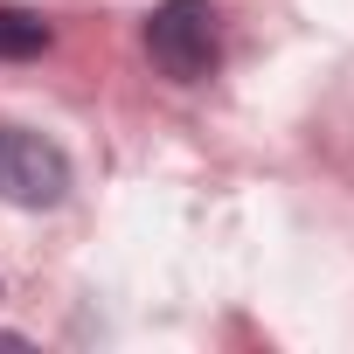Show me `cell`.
<instances>
[{"instance_id":"obj_1","label":"cell","mask_w":354,"mask_h":354,"mask_svg":"<svg viewBox=\"0 0 354 354\" xmlns=\"http://www.w3.org/2000/svg\"><path fill=\"white\" fill-rule=\"evenodd\" d=\"M146 56L160 77L174 84H202L223 56V21L209 0H160L153 21H146Z\"/></svg>"},{"instance_id":"obj_2","label":"cell","mask_w":354,"mask_h":354,"mask_svg":"<svg viewBox=\"0 0 354 354\" xmlns=\"http://www.w3.org/2000/svg\"><path fill=\"white\" fill-rule=\"evenodd\" d=\"M63 195H70V153L28 125H0V202L56 209Z\"/></svg>"},{"instance_id":"obj_3","label":"cell","mask_w":354,"mask_h":354,"mask_svg":"<svg viewBox=\"0 0 354 354\" xmlns=\"http://www.w3.org/2000/svg\"><path fill=\"white\" fill-rule=\"evenodd\" d=\"M42 49H49V21L42 15H21V8L0 15V56H42Z\"/></svg>"}]
</instances>
